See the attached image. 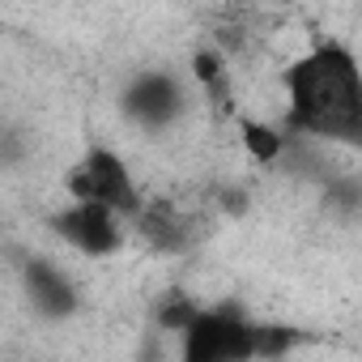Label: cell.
<instances>
[{"label": "cell", "mask_w": 362, "mask_h": 362, "mask_svg": "<svg viewBox=\"0 0 362 362\" xmlns=\"http://www.w3.org/2000/svg\"><path fill=\"white\" fill-rule=\"evenodd\" d=\"M239 141H243L247 158H256L264 166L281 162V153H286V132L277 124H264V119H243L239 124Z\"/></svg>", "instance_id": "obj_8"}, {"label": "cell", "mask_w": 362, "mask_h": 362, "mask_svg": "<svg viewBox=\"0 0 362 362\" xmlns=\"http://www.w3.org/2000/svg\"><path fill=\"white\" fill-rule=\"evenodd\" d=\"M52 226H56V235H60L73 252H81V256H90V260H103V256L119 252V243H124V214H119L115 205L98 201V197L73 201L64 214L52 218Z\"/></svg>", "instance_id": "obj_3"}, {"label": "cell", "mask_w": 362, "mask_h": 362, "mask_svg": "<svg viewBox=\"0 0 362 362\" xmlns=\"http://www.w3.org/2000/svg\"><path fill=\"white\" fill-rule=\"evenodd\" d=\"M226 214H247V197L243 192H230L226 197Z\"/></svg>", "instance_id": "obj_12"}, {"label": "cell", "mask_w": 362, "mask_h": 362, "mask_svg": "<svg viewBox=\"0 0 362 362\" xmlns=\"http://www.w3.org/2000/svg\"><path fill=\"white\" fill-rule=\"evenodd\" d=\"M256 341V358H286L303 345V328H286V324H256L252 332Z\"/></svg>", "instance_id": "obj_9"}, {"label": "cell", "mask_w": 362, "mask_h": 362, "mask_svg": "<svg viewBox=\"0 0 362 362\" xmlns=\"http://www.w3.org/2000/svg\"><path fill=\"white\" fill-rule=\"evenodd\" d=\"M124 111H128L141 128L175 124L179 111H184V86H179L175 73H162V69L136 73V81L124 90Z\"/></svg>", "instance_id": "obj_5"}, {"label": "cell", "mask_w": 362, "mask_h": 362, "mask_svg": "<svg viewBox=\"0 0 362 362\" xmlns=\"http://www.w3.org/2000/svg\"><path fill=\"white\" fill-rule=\"evenodd\" d=\"M192 81L205 86L209 94H222V90H226V56L214 52V47H201V52L192 56Z\"/></svg>", "instance_id": "obj_11"}, {"label": "cell", "mask_w": 362, "mask_h": 362, "mask_svg": "<svg viewBox=\"0 0 362 362\" xmlns=\"http://www.w3.org/2000/svg\"><path fill=\"white\" fill-rule=\"evenodd\" d=\"M69 197L73 201L98 197V201L115 205L124 218H136L145 209L141 197H136V184H132V170L115 149H90L86 162L77 170H69Z\"/></svg>", "instance_id": "obj_4"}, {"label": "cell", "mask_w": 362, "mask_h": 362, "mask_svg": "<svg viewBox=\"0 0 362 362\" xmlns=\"http://www.w3.org/2000/svg\"><path fill=\"white\" fill-rule=\"evenodd\" d=\"M136 222H141V239H145L153 252H166V256L184 252V247H188V239H192L188 218H179L170 205H149V209H141V214H136Z\"/></svg>", "instance_id": "obj_7"}, {"label": "cell", "mask_w": 362, "mask_h": 362, "mask_svg": "<svg viewBox=\"0 0 362 362\" xmlns=\"http://www.w3.org/2000/svg\"><path fill=\"white\" fill-rule=\"evenodd\" d=\"M197 311H201V303H197V298H188V294H166V298L158 303L153 320H158V328L184 332V328H188V324L197 320Z\"/></svg>", "instance_id": "obj_10"}, {"label": "cell", "mask_w": 362, "mask_h": 362, "mask_svg": "<svg viewBox=\"0 0 362 362\" xmlns=\"http://www.w3.org/2000/svg\"><path fill=\"white\" fill-rule=\"evenodd\" d=\"M26 281V294H30V307L43 315V320H69L77 311V286L69 281V273L60 264H52L47 256H35L22 273Z\"/></svg>", "instance_id": "obj_6"}, {"label": "cell", "mask_w": 362, "mask_h": 362, "mask_svg": "<svg viewBox=\"0 0 362 362\" xmlns=\"http://www.w3.org/2000/svg\"><path fill=\"white\" fill-rule=\"evenodd\" d=\"M286 115L294 132L354 145L362 141V69L341 43H324L286 69Z\"/></svg>", "instance_id": "obj_1"}, {"label": "cell", "mask_w": 362, "mask_h": 362, "mask_svg": "<svg viewBox=\"0 0 362 362\" xmlns=\"http://www.w3.org/2000/svg\"><path fill=\"white\" fill-rule=\"evenodd\" d=\"M252 332H256V320H247L243 307H235V303L201 307L197 320L179 332L184 337L179 354L188 362H247V358H256Z\"/></svg>", "instance_id": "obj_2"}]
</instances>
